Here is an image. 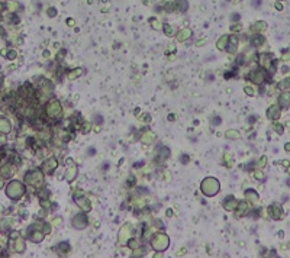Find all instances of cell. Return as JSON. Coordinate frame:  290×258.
Here are the masks:
<instances>
[{
  "instance_id": "obj_9",
  "label": "cell",
  "mask_w": 290,
  "mask_h": 258,
  "mask_svg": "<svg viewBox=\"0 0 290 258\" xmlns=\"http://www.w3.org/2000/svg\"><path fill=\"white\" fill-rule=\"evenodd\" d=\"M248 79H249V81H254L255 84H261L264 81L265 76H264V71L263 70H254V71H251Z\"/></svg>"
},
{
  "instance_id": "obj_57",
  "label": "cell",
  "mask_w": 290,
  "mask_h": 258,
  "mask_svg": "<svg viewBox=\"0 0 290 258\" xmlns=\"http://www.w3.org/2000/svg\"><path fill=\"white\" fill-rule=\"evenodd\" d=\"M203 43H206V39H203V41H199L196 45H197V46H200V45H203Z\"/></svg>"
},
{
  "instance_id": "obj_11",
  "label": "cell",
  "mask_w": 290,
  "mask_h": 258,
  "mask_svg": "<svg viewBox=\"0 0 290 258\" xmlns=\"http://www.w3.org/2000/svg\"><path fill=\"white\" fill-rule=\"evenodd\" d=\"M192 35H193L192 29H189V28H183V29H180V31L177 32V35H176V39H177L178 42H184V41H187V39H189Z\"/></svg>"
},
{
  "instance_id": "obj_47",
  "label": "cell",
  "mask_w": 290,
  "mask_h": 258,
  "mask_svg": "<svg viewBox=\"0 0 290 258\" xmlns=\"http://www.w3.org/2000/svg\"><path fill=\"white\" fill-rule=\"evenodd\" d=\"M54 223H55L57 226H60V225L62 223V219H61V217H55V219H54Z\"/></svg>"
},
{
  "instance_id": "obj_48",
  "label": "cell",
  "mask_w": 290,
  "mask_h": 258,
  "mask_svg": "<svg viewBox=\"0 0 290 258\" xmlns=\"http://www.w3.org/2000/svg\"><path fill=\"white\" fill-rule=\"evenodd\" d=\"M265 161H267V158H265V157H261V160H260V167H264V165H265Z\"/></svg>"
},
{
  "instance_id": "obj_27",
  "label": "cell",
  "mask_w": 290,
  "mask_h": 258,
  "mask_svg": "<svg viewBox=\"0 0 290 258\" xmlns=\"http://www.w3.org/2000/svg\"><path fill=\"white\" fill-rule=\"evenodd\" d=\"M81 74H83V68L79 67V68H74L73 71L68 73V79H70V80H74V79H79Z\"/></svg>"
},
{
  "instance_id": "obj_5",
  "label": "cell",
  "mask_w": 290,
  "mask_h": 258,
  "mask_svg": "<svg viewBox=\"0 0 290 258\" xmlns=\"http://www.w3.org/2000/svg\"><path fill=\"white\" fill-rule=\"evenodd\" d=\"M131 233H132V226L129 223H125L124 226L119 229V233H118V242H119V245H125L128 242V239L131 238Z\"/></svg>"
},
{
  "instance_id": "obj_38",
  "label": "cell",
  "mask_w": 290,
  "mask_h": 258,
  "mask_svg": "<svg viewBox=\"0 0 290 258\" xmlns=\"http://www.w3.org/2000/svg\"><path fill=\"white\" fill-rule=\"evenodd\" d=\"M48 16H51V18L57 16V9H55V7H49V9H48Z\"/></svg>"
},
{
  "instance_id": "obj_42",
  "label": "cell",
  "mask_w": 290,
  "mask_h": 258,
  "mask_svg": "<svg viewBox=\"0 0 290 258\" xmlns=\"http://www.w3.org/2000/svg\"><path fill=\"white\" fill-rule=\"evenodd\" d=\"M180 161H181V164H187V163L190 161V158H189V155H181Z\"/></svg>"
},
{
  "instance_id": "obj_28",
  "label": "cell",
  "mask_w": 290,
  "mask_h": 258,
  "mask_svg": "<svg viewBox=\"0 0 290 258\" xmlns=\"http://www.w3.org/2000/svg\"><path fill=\"white\" fill-rule=\"evenodd\" d=\"M70 250H71V247L67 242H61L58 245V252L60 254H67V252H70Z\"/></svg>"
},
{
  "instance_id": "obj_31",
  "label": "cell",
  "mask_w": 290,
  "mask_h": 258,
  "mask_svg": "<svg viewBox=\"0 0 290 258\" xmlns=\"http://www.w3.org/2000/svg\"><path fill=\"white\" fill-rule=\"evenodd\" d=\"M158 154H160V158H163V160H164V158H167V157L170 155V149H168L167 147H163V148L160 149V152H158Z\"/></svg>"
},
{
  "instance_id": "obj_25",
  "label": "cell",
  "mask_w": 290,
  "mask_h": 258,
  "mask_svg": "<svg viewBox=\"0 0 290 258\" xmlns=\"http://www.w3.org/2000/svg\"><path fill=\"white\" fill-rule=\"evenodd\" d=\"M239 132L238 130H235V129H229V130H226V133H225V138L226 139H239Z\"/></svg>"
},
{
  "instance_id": "obj_10",
  "label": "cell",
  "mask_w": 290,
  "mask_h": 258,
  "mask_svg": "<svg viewBox=\"0 0 290 258\" xmlns=\"http://www.w3.org/2000/svg\"><path fill=\"white\" fill-rule=\"evenodd\" d=\"M237 206H238V202H237V199H235L234 196H228V197L223 200V209L228 210V212L235 210Z\"/></svg>"
},
{
  "instance_id": "obj_8",
  "label": "cell",
  "mask_w": 290,
  "mask_h": 258,
  "mask_svg": "<svg viewBox=\"0 0 290 258\" xmlns=\"http://www.w3.org/2000/svg\"><path fill=\"white\" fill-rule=\"evenodd\" d=\"M67 163H68V165H67V171H65V180L71 183L77 175V165L73 164L74 161H71V160H68Z\"/></svg>"
},
{
  "instance_id": "obj_33",
  "label": "cell",
  "mask_w": 290,
  "mask_h": 258,
  "mask_svg": "<svg viewBox=\"0 0 290 258\" xmlns=\"http://www.w3.org/2000/svg\"><path fill=\"white\" fill-rule=\"evenodd\" d=\"M289 86H290V79H286V80L279 83V88H287Z\"/></svg>"
},
{
  "instance_id": "obj_41",
  "label": "cell",
  "mask_w": 290,
  "mask_h": 258,
  "mask_svg": "<svg viewBox=\"0 0 290 258\" xmlns=\"http://www.w3.org/2000/svg\"><path fill=\"white\" fill-rule=\"evenodd\" d=\"M223 158H225V161H228V163H226V165H228V167H231V165H232V161H231V155H229V154H225V155H223Z\"/></svg>"
},
{
  "instance_id": "obj_21",
  "label": "cell",
  "mask_w": 290,
  "mask_h": 258,
  "mask_svg": "<svg viewBox=\"0 0 290 258\" xmlns=\"http://www.w3.org/2000/svg\"><path fill=\"white\" fill-rule=\"evenodd\" d=\"M237 209H238V212H237L238 216H242L244 213H247V212H248V205H247V202H238Z\"/></svg>"
},
{
  "instance_id": "obj_14",
  "label": "cell",
  "mask_w": 290,
  "mask_h": 258,
  "mask_svg": "<svg viewBox=\"0 0 290 258\" xmlns=\"http://www.w3.org/2000/svg\"><path fill=\"white\" fill-rule=\"evenodd\" d=\"M189 9V1L187 0H174V10L180 12V13H184L187 12Z\"/></svg>"
},
{
  "instance_id": "obj_7",
  "label": "cell",
  "mask_w": 290,
  "mask_h": 258,
  "mask_svg": "<svg viewBox=\"0 0 290 258\" xmlns=\"http://www.w3.org/2000/svg\"><path fill=\"white\" fill-rule=\"evenodd\" d=\"M71 225H73V228H76V229L81 231V229H84V228L88 225V217L84 215V213H79V215H76L74 217H73Z\"/></svg>"
},
{
  "instance_id": "obj_15",
  "label": "cell",
  "mask_w": 290,
  "mask_h": 258,
  "mask_svg": "<svg viewBox=\"0 0 290 258\" xmlns=\"http://www.w3.org/2000/svg\"><path fill=\"white\" fill-rule=\"evenodd\" d=\"M155 133L152 132V130H145L144 133H142V136H141V141L144 142V144H152L154 141H155Z\"/></svg>"
},
{
  "instance_id": "obj_44",
  "label": "cell",
  "mask_w": 290,
  "mask_h": 258,
  "mask_svg": "<svg viewBox=\"0 0 290 258\" xmlns=\"http://www.w3.org/2000/svg\"><path fill=\"white\" fill-rule=\"evenodd\" d=\"M150 22H151V25H152L155 29H158V28H160V25H158V22H157L155 19H150Z\"/></svg>"
},
{
  "instance_id": "obj_12",
  "label": "cell",
  "mask_w": 290,
  "mask_h": 258,
  "mask_svg": "<svg viewBox=\"0 0 290 258\" xmlns=\"http://www.w3.org/2000/svg\"><path fill=\"white\" fill-rule=\"evenodd\" d=\"M238 49V38L235 35H229V41H228V45H226V49L229 54H235Z\"/></svg>"
},
{
  "instance_id": "obj_49",
  "label": "cell",
  "mask_w": 290,
  "mask_h": 258,
  "mask_svg": "<svg viewBox=\"0 0 290 258\" xmlns=\"http://www.w3.org/2000/svg\"><path fill=\"white\" fill-rule=\"evenodd\" d=\"M186 254V248H183V250H180L178 252H177V257H183Z\"/></svg>"
},
{
  "instance_id": "obj_18",
  "label": "cell",
  "mask_w": 290,
  "mask_h": 258,
  "mask_svg": "<svg viewBox=\"0 0 290 258\" xmlns=\"http://www.w3.org/2000/svg\"><path fill=\"white\" fill-rule=\"evenodd\" d=\"M268 215L271 216L273 219H279L280 215H282V209H280L277 205H273V206L268 208Z\"/></svg>"
},
{
  "instance_id": "obj_1",
  "label": "cell",
  "mask_w": 290,
  "mask_h": 258,
  "mask_svg": "<svg viewBox=\"0 0 290 258\" xmlns=\"http://www.w3.org/2000/svg\"><path fill=\"white\" fill-rule=\"evenodd\" d=\"M200 190L202 193L207 196V197H212V196H216L220 190V183L218 181V178L215 177H206L202 183H200Z\"/></svg>"
},
{
  "instance_id": "obj_35",
  "label": "cell",
  "mask_w": 290,
  "mask_h": 258,
  "mask_svg": "<svg viewBox=\"0 0 290 258\" xmlns=\"http://www.w3.org/2000/svg\"><path fill=\"white\" fill-rule=\"evenodd\" d=\"M42 232L44 233H49L51 232V225L49 223H42Z\"/></svg>"
},
{
  "instance_id": "obj_13",
  "label": "cell",
  "mask_w": 290,
  "mask_h": 258,
  "mask_svg": "<svg viewBox=\"0 0 290 258\" xmlns=\"http://www.w3.org/2000/svg\"><path fill=\"white\" fill-rule=\"evenodd\" d=\"M57 165H58L57 160H55V158H49V160H46V161L44 163V167H42V170L46 172V174H49V172H52L55 168H57Z\"/></svg>"
},
{
  "instance_id": "obj_4",
  "label": "cell",
  "mask_w": 290,
  "mask_h": 258,
  "mask_svg": "<svg viewBox=\"0 0 290 258\" xmlns=\"http://www.w3.org/2000/svg\"><path fill=\"white\" fill-rule=\"evenodd\" d=\"M74 202L79 205V208L83 212H90L91 210V203H90L88 197H86L83 193H74Z\"/></svg>"
},
{
  "instance_id": "obj_16",
  "label": "cell",
  "mask_w": 290,
  "mask_h": 258,
  "mask_svg": "<svg viewBox=\"0 0 290 258\" xmlns=\"http://www.w3.org/2000/svg\"><path fill=\"white\" fill-rule=\"evenodd\" d=\"M267 116H268L270 119H277V118L280 116V106H279V104L271 106V107L267 110Z\"/></svg>"
},
{
  "instance_id": "obj_54",
  "label": "cell",
  "mask_w": 290,
  "mask_h": 258,
  "mask_svg": "<svg viewBox=\"0 0 290 258\" xmlns=\"http://www.w3.org/2000/svg\"><path fill=\"white\" fill-rule=\"evenodd\" d=\"M231 19H232V20H238V19H239V15H232Z\"/></svg>"
},
{
  "instance_id": "obj_39",
  "label": "cell",
  "mask_w": 290,
  "mask_h": 258,
  "mask_svg": "<svg viewBox=\"0 0 290 258\" xmlns=\"http://www.w3.org/2000/svg\"><path fill=\"white\" fill-rule=\"evenodd\" d=\"M241 29H242V26H241L239 23H237V25H232V26H231V31H232V32H239Z\"/></svg>"
},
{
  "instance_id": "obj_53",
  "label": "cell",
  "mask_w": 290,
  "mask_h": 258,
  "mask_svg": "<svg viewBox=\"0 0 290 258\" xmlns=\"http://www.w3.org/2000/svg\"><path fill=\"white\" fill-rule=\"evenodd\" d=\"M168 121H170V122H174V121H176V115H173V113L168 115Z\"/></svg>"
},
{
  "instance_id": "obj_52",
  "label": "cell",
  "mask_w": 290,
  "mask_h": 258,
  "mask_svg": "<svg viewBox=\"0 0 290 258\" xmlns=\"http://www.w3.org/2000/svg\"><path fill=\"white\" fill-rule=\"evenodd\" d=\"M254 177H255L257 180H263V174H261V172H255V174H254Z\"/></svg>"
},
{
  "instance_id": "obj_32",
  "label": "cell",
  "mask_w": 290,
  "mask_h": 258,
  "mask_svg": "<svg viewBox=\"0 0 290 258\" xmlns=\"http://www.w3.org/2000/svg\"><path fill=\"white\" fill-rule=\"evenodd\" d=\"M42 239H44V232H38L32 236V241H35V242H41Z\"/></svg>"
},
{
  "instance_id": "obj_6",
  "label": "cell",
  "mask_w": 290,
  "mask_h": 258,
  "mask_svg": "<svg viewBox=\"0 0 290 258\" xmlns=\"http://www.w3.org/2000/svg\"><path fill=\"white\" fill-rule=\"evenodd\" d=\"M23 191H25L23 186H22L20 183H18V181L10 183V186H9V189H7V194H9L12 199H18L19 196L23 194Z\"/></svg>"
},
{
  "instance_id": "obj_34",
  "label": "cell",
  "mask_w": 290,
  "mask_h": 258,
  "mask_svg": "<svg viewBox=\"0 0 290 258\" xmlns=\"http://www.w3.org/2000/svg\"><path fill=\"white\" fill-rule=\"evenodd\" d=\"M126 186H128V187H133V186H135V177H133V175H129V177H128Z\"/></svg>"
},
{
  "instance_id": "obj_22",
  "label": "cell",
  "mask_w": 290,
  "mask_h": 258,
  "mask_svg": "<svg viewBox=\"0 0 290 258\" xmlns=\"http://www.w3.org/2000/svg\"><path fill=\"white\" fill-rule=\"evenodd\" d=\"M28 181L34 183L35 186L41 184L42 183V174L41 172H32V178H31V177H28Z\"/></svg>"
},
{
  "instance_id": "obj_37",
  "label": "cell",
  "mask_w": 290,
  "mask_h": 258,
  "mask_svg": "<svg viewBox=\"0 0 290 258\" xmlns=\"http://www.w3.org/2000/svg\"><path fill=\"white\" fill-rule=\"evenodd\" d=\"M244 90H245V93H247L248 96H254V94H255L254 88H252V87H249V86H245V88H244Z\"/></svg>"
},
{
  "instance_id": "obj_56",
  "label": "cell",
  "mask_w": 290,
  "mask_h": 258,
  "mask_svg": "<svg viewBox=\"0 0 290 258\" xmlns=\"http://www.w3.org/2000/svg\"><path fill=\"white\" fill-rule=\"evenodd\" d=\"M167 216H168V217H171V216H173V210H171V209H168V210H167Z\"/></svg>"
},
{
  "instance_id": "obj_17",
  "label": "cell",
  "mask_w": 290,
  "mask_h": 258,
  "mask_svg": "<svg viewBox=\"0 0 290 258\" xmlns=\"http://www.w3.org/2000/svg\"><path fill=\"white\" fill-rule=\"evenodd\" d=\"M260 65L264 67V68H267V70H270V65H271V55L263 54V55L260 57Z\"/></svg>"
},
{
  "instance_id": "obj_30",
  "label": "cell",
  "mask_w": 290,
  "mask_h": 258,
  "mask_svg": "<svg viewBox=\"0 0 290 258\" xmlns=\"http://www.w3.org/2000/svg\"><path fill=\"white\" fill-rule=\"evenodd\" d=\"M126 244H128V247H129L131 250H136V248H139V242H138L136 239H131V238H129Z\"/></svg>"
},
{
  "instance_id": "obj_51",
  "label": "cell",
  "mask_w": 290,
  "mask_h": 258,
  "mask_svg": "<svg viewBox=\"0 0 290 258\" xmlns=\"http://www.w3.org/2000/svg\"><path fill=\"white\" fill-rule=\"evenodd\" d=\"M87 154H88V155H94V154H96V149L91 147V148H88V152H87Z\"/></svg>"
},
{
  "instance_id": "obj_20",
  "label": "cell",
  "mask_w": 290,
  "mask_h": 258,
  "mask_svg": "<svg viewBox=\"0 0 290 258\" xmlns=\"http://www.w3.org/2000/svg\"><path fill=\"white\" fill-rule=\"evenodd\" d=\"M279 103L282 107H289L290 106V93H282L279 97Z\"/></svg>"
},
{
  "instance_id": "obj_26",
  "label": "cell",
  "mask_w": 290,
  "mask_h": 258,
  "mask_svg": "<svg viewBox=\"0 0 290 258\" xmlns=\"http://www.w3.org/2000/svg\"><path fill=\"white\" fill-rule=\"evenodd\" d=\"M245 197L248 199L249 202H254V203H255V202L258 200V193H257L255 190H247V191H245Z\"/></svg>"
},
{
  "instance_id": "obj_59",
  "label": "cell",
  "mask_w": 290,
  "mask_h": 258,
  "mask_svg": "<svg viewBox=\"0 0 290 258\" xmlns=\"http://www.w3.org/2000/svg\"><path fill=\"white\" fill-rule=\"evenodd\" d=\"M276 7H277V9H279V10H280V9H283V6H282V4H280V3H277V4H276Z\"/></svg>"
},
{
  "instance_id": "obj_43",
  "label": "cell",
  "mask_w": 290,
  "mask_h": 258,
  "mask_svg": "<svg viewBox=\"0 0 290 258\" xmlns=\"http://www.w3.org/2000/svg\"><path fill=\"white\" fill-rule=\"evenodd\" d=\"M274 129H276L277 133H283V126H282V125H277V123H276V125H274Z\"/></svg>"
},
{
  "instance_id": "obj_19",
  "label": "cell",
  "mask_w": 290,
  "mask_h": 258,
  "mask_svg": "<svg viewBox=\"0 0 290 258\" xmlns=\"http://www.w3.org/2000/svg\"><path fill=\"white\" fill-rule=\"evenodd\" d=\"M228 41H229V35H223V36H220V38L218 39V42H216L218 49H219V51H223V49H226Z\"/></svg>"
},
{
  "instance_id": "obj_50",
  "label": "cell",
  "mask_w": 290,
  "mask_h": 258,
  "mask_svg": "<svg viewBox=\"0 0 290 258\" xmlns=\"http://www.w3.org/2000/svg\"><path fill=\"white\" fill-rule=\"evenodd\" d=\"M220 123V118L219 116H216L215 119H213V125H219Z\"/></svg>"
},
{
  "instance_id": "obj_45",
  "label": "cell",
  "mask_w": 290,
  "mask_h": 258,
  "mask_svg": "<svg viewBox=\"0 0 290 258\" xmlns=\"http://www.w3.org/2000/svg\"><path fill=\"white\" fill-rule=\"evenodd\" d=\"M67 25H68L70 28H73V26L76 25V22H74V19H71V18H70V19H67Z\"/></svg>"
},
{
  "instance_id": "obj_40",
  "label": "cell",
  "mask_w": 290,
  "mask_h": 258,
  "mask_svg": "<svg viewBox=\"0 0 290 258\" xmlns=\"http://www.w3.org/2000/svg\"><path fill=\"white\" fill-rule=\"evenodd\" d=\"M139 119H141V121H145V122H150V121H151V118H150V115H148V113L141 115V116H139Z\"/></svg>"
},
{
  "instance_id": "obj_29",
  "label": "cell",
  "mask_w": 290,
  "mask_h": 258,
  "mask_svg": "<svg viewBox=\"0 0 290 258\" xmlns=\"http://www.w3.org/2000/svg\"><path fill=\"white\" fill-rule=\"evenodd\" d=\"M163 31H164V34H166L167 36H173V35H174V32H173V26H171V25H168V23H164Z\"/></svg>"
},
{
  "instance_id": "obj_46",
  "label": "cell",
  "mask_w": 290,
  "mask_h": 258,
  "mask_svg": "<svg viewBox=\"0 0 290 258\" xmlns=\"http://www.w3.org/2000/svg\"><path fill=\"white\" fill-rule=\"evenodd\" d=\"M154 225H155L157 228H163V226H164V225H163V222H161V220H158V219H155V220H154Z\"/></svg>"
},
{
  "instance_id": "obj_2",
  "label": "cell",
  "mask_w": 290,
  "mask_h": 258,
  "mask_svg": "<svg viewBox=\"0 0 290 258\" xmlns=\"http://www.w3.org/2000/svg\"><path fill=\"white\" fill-rule=\"evenodd\" d=\"M168 245H170V238H168V235H166V233H157L151 239V247L157 252L166 251L167 248H168Z\"/></svg>"
},
{
  "instance_id": "obj_3",
  "label": "cell",
  "mask_w": 290,
  "mask_h": 258,
  "mask_svg": "<svg viewBox=\"0 0 290 258\" xmlns=\"http://www.w3.org/2000/svg\"><path fill=\"white\" fill-rule=\"evenodd\" d=\"M46 113L49 118H54V119H58L62 116V107L61 104L57 102V100H52L46 104Z\"/></svg>"
},
{
  "instance_id": "obj_36",
  "label": "cell",
  "mask_w": 290,
  "mask_h": 258,
  "mask_svg": "<svg viewBox=\"0 0 290 258\" xmlns=\"http://www.w3.org/2000/svg\"><path fill=\"white\" fill-rule=\"evenodd\" d=\"M88 130H90V123H88V122H84L83 125H81V132H83V133H87Z\"/></svg>"
},
{
  "instance_id": "obj_24",
  "label": "cell",
  "mask_w": 290,
  "mask_h": 258,
  "mask_svg": "<svg viewBox=\"0 0 290 258\" xmlns=\"http://www.w3.org/2000/svg\"><path fill=\"white\" fill-rule=\"evenodd\" d=\"M265 28H267V25H265V22H263V20H260V22H255V23L251 26V29H252L254 32H263Z\"/></svg>"
},
{
  "instance_id": "obj_23",
  "label": "cell",
  "mask_w": 290,
  "mask_h": 258,
  "mask_svg": "<svg viewBox=\"0 0 290 258\" xmlns=\"http://www.w3.org/2000/svg\"><path fill=\"white\" fill-rule=\"evenodd\" d=\"M264 36L263 35H254L252 36V39H251V45L252 46H261L263 43H264Z\"/></svg>"
},
{
  "instance_id": "obj_58",
  "label": "cell",
  "mask_w": 290,
  "mask_h": 258,
  "mask_svg": "<svg viewBox=\"0 0 290 258\" xmlns=\"http://www.w3.org/2000/svg\"><path fill=\"white\" fill-rule=\"evenodd\" d=\"M96 121H97V123H102V122H103V119H102L100 116H97V119H96Z\"/></svg>"
},
{
  "instance_id": "obj_55",
  "label": "cell",
  "mask_w": 290,
  "mask_h": 258,
  "mask_svg": "<svg viewBox=\"0 0 290 258\" xmlns=\"http://www.w3.org/2000/svg\"><path fill=\"white\" fill-rule=\"evenodd\" d=\"M64 54H65V51H62V52H60V54H58V60H62V57H64Z\"/></svg>"
}]
</instances>
